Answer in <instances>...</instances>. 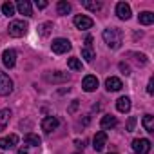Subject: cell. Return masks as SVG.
<instances>
[{"label":"cell","mask_w":154,"mask_h":154,"mask_svg":"<svg viewBox=\"0 0 154 154\" xmlns=\"http://www.w3.org/2000/svg\"><path fill=\"white\" fill-rule=\"evenodd\" d=\"M118 67H120V71H123V74H131V67H129L127 63H123V62H122Z\"/></svg>","instance_id":"29"},{"label":"cell","mask_w":154,"mask_h":154,"mask_svg":"<svg viewBox=\"0 0 154 154\" xmlns=\"http://www.w3.org/2000/svg\"><path fill=\"white\" fill-rule=\"evenodd\" d=\"M138 22L143 24V26H150V24L154 22V15H152L150 11H141V13L138 15Z\"/></svg>","instance_id":"18"},{"label":"cell","mask_w":154,"mask_h":154,"mask_svg":"<svg viewBox=\"0 0 154 154\" xmlns=\"http://www.w3.org/2000/svg\"><path fill=\"white\" fill-rule=\"evenodd\" d=\"M134 125H136V118L131 116L129 122H127V132H132V131H134Z\"/></svg>","instance_id":"28"},{"label":"cell","mask_w":154,"mask_h":154,"mask_svg":"<svg viewBox=\"0 0 154 154\" xmlns=\"http://www.w3.org/2000/svg\"><path fill=\"white\" fill-rule=\"evenodd\" d=\"M0 9H2V13L6 17H13L15 15V4H11V2H4Z\"/></svg>","instance_id":"27"},{"label":"cell","mask_w":154,"mask_h":154,"mask_svg":"<svg viewBox=\"0 0 154 154\" xmlns=\"http://www.w3.org/2000/svg\"><path fill=\"white\" fill-rule=\"evenodd\" d=\"M17 154H27V147H20Z\"/></svg>","instance_id":"33"},{"label":"cell","mask_w":154,"mask_h":154,"mask_svg":"<svg viewBox=\"0 0 154 154\" xmlns=\"http://www.w3.org/2000/svg\"><path fill=\"white\" fill-rule=\"evenodd\" d=\"M72 22H74V26L78 29H91L93 27V18H89L85 15H76L72 18Z\"/></svg>","instance_id":"9"},{"label":"cell","mask_w":154,"mask_h":154,"mask_svg":"<svg viewBox=\"0 0 154 154\" xmlns=\"http://www.w3.org/2000/svg\"><path fill=\"white\" fill-rule=\"evenodd\" d=\"M71 42L67 40V38H56V40H53V44H51V49H53V53H56V54H63V53H67V51H71Z\"/></svg>","instance_id":"4"},{"label":"cell","mask_w":154,"mask_h":154,"mask_svg":"<svg viewBox=\"0 0 154 154\" xmlns=\"http://www.w3.org/2000/svg\"><path fill=\"white\" fill-rule=\"evenodd\" d=\"M141 123H143V129L147 132H154V116L152 114H145L143 120H141Z\"/></svg>","instance_id":"21"},{"label":"cell","mask_w":154,"mask_h":154,"mask_svg":"<svg viewBox=\"0 0 154 154\" xmlns=\"http://www.w3.org/2000/svg\"><path fill=\"white\" fill-rule=\"evenodd\" d=\"M35 6H36L38 9H45V8H47V2H45V0H36Z\"/></svg>","instance_id":"30"},{"label":"cell","mask_w":154,"mask_h":154,"mask_svg":"<svg viewBox=\"0 0 154 154\" xmlns=\"http://www.w3.org/2000/svg\"><path fill=\"white\" fill-rule=\"evenodd\" d=\"M131 98L129 96H122V98H118V102H116V109L120 111V112H129L131 111Z\"/></svg>","instance_id":"17"},{"label":"cell","mask_w":154,"mask_h":154,"mask_svg":"<svg viewBox=\"0 0 154 154\" xmlns=\"http://www.w3.org/2000/svg\"><path fill=\"white\" fill-rule=\"evenodd\" d=\"M116 17L120 20H129L131 18V6L125 2H118L116 4Z\"/></svg>","instance_id":"12"},{"label":"cell","mask_w":154,"mask_h":154,"mask_svg":"<svg viewBox=\"0 0 154 154\" xmlns=\"http://www.w3.org/2000/svg\"><path fill=\"white\" fill-rule=\"evenodd\" d=\"M147 93H149V94H152V93H154V78H150V80H149V85H147Z\"/></svg>","instance_id":"31"},{"label":"cell","mask_w":154,"mask_h":154,"mask_svg":"<svg viewBox=\"0 0 154 154\" xmlns=\"http://www.w3.org/2000/svg\"><path fill=\"white\" fill-rule=\"evenodd\" d=\"M17 9L24 17H31L33 15V6H31L29 0H18V2H17Z\"/></svg>","instance_id":"14"},{"label":"cell","mask_w":154,"mask_h":154,"mask_svg":"<svg viewBox=\"0 0 154 154\" xmlns=\"http://www.w3.org/2000/svg\"><path fill=\"white\" fill-rule=\"evenodd\" d=\"M76 107H78V100H74V102L71 103V107H69V112H74V111H76Z\"/></svg>","instance_id":"32"},{"label":"cell","mask_w":154,"mask_h":154,"mask_svg":"<svg viewBox=\"0 0 154 154\" xmlns=\"http://www.w3.org/2000/svg\"><path fill=\"white\" fill-rule=\"evenodd\" d=\"M132 150L136 154H149L150 152V141L145 138H136L132 141Z\"/></svg>","instance_id":"5"},{"label":"cell","mask_w":154,"mask_h":154,"mask_svg":"<svg viewBox=\"0 0 154 154\" xmlns=\"http://www.w3.org/2000/svg\"><path fill=\"white\" fill-rule=\"evenodd\" d=\"M82 58H85V62H93L94 58H96V53H94V49L93 47H82Z\"/></svg>","instance_id":"24"},{"label":"cell","mask_w":154,"mask_h":154,"mask_svg":"<svg viewBox=\"0 0 154 154\" xmlns=\"http://www.w3.org/2000/svg\"><path fill=\"white\" fill-rule=\"evenodd\" d=\"M102 36H103V42L111 49H120L122 44H123V33L118 27H107V29H103Z\"/></svg>","instance_id":"1"},{"label":"cell","mask_w":154,"mask_h":154,"mask_svg":"<svg viewBox=\"0 0 154 154\" xmlns=\"http://www.w3.org/2000/svg\"><path fill=\"white\" fill-rule=\"evenodd\" d=\"M27 29H29V24H27L26 20H13V22H9V26H8V33H9V36H13V38H20V36L27 35Z\"/></svg>","instance_id":"2"},{"label":"cell","mask_w":154,"mask_h":154,"mask_svg":"<svg viewBox=\"0 0 154 154\" xmlns=\"http://www.w3.org/2000/svg\"><path fill=\"white\" fill-rule=\"evenodd\" d=\"M9 120H11V111L9 109H2L0 111V131H4L8 127Z\"/></svg>","instance_id":"19"},{"label":"cell","mask_w":154,"mask_h":154,"mask_svg":"<svg viewBox=\"0 0 154 154\" xmlns=\"http://www.w3.org/2000/svg\"><path fill=\"white\" fill-rule=\"evenodd\" d=\"M122 87H123V84H122V80H120V78H116V76H109V78L105 80V89H107L109 93L120 91Z\"/></svg>","instance_id":"13"},{"label":"cell","mask_w":154,"mask_h":154,"mask_svg":"<svg viewBox=\"0 0 154 154\" xmlns=\"http://www.w3.org/2000/svg\"><path fill=\"white\" fill-rule=\"evenodd\" d=\"M17 143H18V136L17 134H9L8 138H0V149H4V150L13 149Z\"/></svg>","instance_id":"15"},{"label":"cell","mask_w":154,"mask_h":154,"mask_svg":"<svg viewBox=\"0 0 154 154\" xmlns=\"http://www.w3.org/2000/svg\"><path fill=\"white\" fill-rule=\"evenodd\" d=\"M71 76L67 72H62V71H54L53 74H45V80L51 82V84H63V82H69Z\"/></svg>","instance_id":"7"},{"label":"cell","mask_w":154,"mask_h":154,"mask_svg":"<svg viewBox=\"0 0 154 154\" xmlns=\"http://www.w3.org/2000/svg\"><path fill=\"white\" fill-rule=\"evenodd\" d=\"M2 62H4L6 67L13 69L15 63H17V51H15V49H6V51L2 53Z\"/></svg>","instance_id":"10"},{"label":"cell","mask_w":154,"mask_h":154,"mask_svg":"<svg viewBox=\"0 0 154 154\" xmlns=\"http://www.w3.org/2000/svg\"><path fill=\"white\" fill-rule=\"evenodd\" d=\"M74 154H80V152H74Z\"/></svg>","instance_id":"36"},{"label":"cell","mask_w":154,"mask_h":154,"mask_svg":"<svg viewBox=\"0 0 154 154\" xmlns=\"http://www.w3.org/2000/svg\"><path fill=\"white\" fill-rule=\"evenodd\" d=\"M58 125H60V122H58V118H56V116H47V118H44V120H42V131H44V132H47V134H49V132H53Z\"/></svg>","instance_id":"11"},{"label":"cell","mask_w":154,"mask_h":154,"mask_svg":"<svg viewBox=\"0 0 154 154\" xmlns=\"http://www.w3.org/2000/svg\"><path fill=\"white\" fill-rule=\"evenodd\" d=\"M51 31H53V22H44V24L38 26V35L40 36H49Z\"/></svg>","instance_id":"23"},{"label":"cell","mask_w":154,"mask_h":154,"mask_svg":"<svg viewBox=\"0 0 154 154\" xmlns=\"http://www.w3.org/2000/svg\"><path fill=\"white\" fill-rule=\"evenodd\" d=\"M67 65H69V69H72V71H82V62L76 58V56L69 58V60H67Z\"/></svg>","instance_id":"26"},{"label":"cell","mask_w":154,"mask_h":154,"mask_svg":"<svg viewBox=\"0 0 154 154\" xmlns=\"http://www.w3.org/2000/svg\"><path fill=\"white\" fill-rule=\"evenodd\" d=\"M13 93V80L6 72L0 71V96H8Z\"/></svg>","instance_id":"3"},{"label":"cell","mask_w":154,"mask_h":154,"mask_svg":"<svg viewBox=\"0 0 154 154\" xmlns=\"http://www.w3.org/2000/svg\"><path fill=\"white\" fill-rule=\"evenodd\" d=\"M116 125H118V120H116V116H112V114H105V116L102 118V122H100V127H102L103 131L114 129Z\"/></svg>","instance_id":"16"},{"label":"cell","mask_w":154,"mask_h":154,"mask_svg":"<svg viewBox=\"0 0 154 154\" xmlns=\"http://www.w3.org/2000/svg\"><path fill=\"white\" fill-rule=\"evenodd\" d=\"M74 143H76V147H80V149H84V141H78V140H76Z\"/></svg>","instance_id":"34"},{"label":"cell","mask_w":154,"mask_h":154,"mask_svg":"<svg viewBox=\"0 0 154 154\" xmlns=\"http://www.w3.org/2000/svg\"><path fill=\"white\" fill-rule=\"evenodd\" d=\"M109 154H116V152H109Z\"/></svg>","instance_id":"35"},{"label":"cell","mask_w":154,"mask_h":154,"mask_svg":"<svg viewBox=\"0 0 154 154\" xmlns=\"http://www.w3.org/2000/svg\"><path fill=\"white\" fill-rule=\"evenodd\" d=\"M93 147H94V150L96 152H102L103 149H105V145H107V134H105V131H100V132H96L94 134V138H93Z\"/></svg>","instance_id":"6"},{"label":"cell","mask_w":154,"mask_h":154,"mask_svg":"<svg viewBox=\"0 0 154 154\" xmlns=\"http://www.w3.org/2000/svg\"><path fill=\"white\" fill-rule=\"evenodd\" d=\"M56 11H58V15H69L71 13V4L67 2V0H60V2L56 4Z\"/></svg>","instance_id":"22"},{"label":"cell","mask_w":154,"mask_h":154,"mask_svg":"<svg viewBox=\"0 0 154 154\" xmlns=\"http://www.w3.org/2000/svg\"><path fill=\"white\" fill-rule=\"evenodd\" d=\"M82 6H84L85 9H89V11H94V13L102 9V2H91V0H84Z\"/></svg>","instance_id":"25"},{"label":"cell","mask_w":154,"mask_h":154,"mask_svg":"<svg viewBox=\"0 0 154 154\" xmlns=\"http://www.w3.org/2000/svg\"><path fill=\"white\" fill-rule=\"evenodd\" d=\"M82 89H84L85 93L96 91V89H98V78H96V76H93V74H87L85 78H84V82H82Z\"/></svg>","instance_id":"8"},{"label":"cell","mask_w":154,"mask_h":154,"mask_svg":"<svg viewBox=\"0 0 154 154\" xmlns=\"http://www.w3.org/2000/svg\"><path fill=\"white\" fill-rule=\"evenodd\" d=\"M24 141H26L27 145H33V147H38V145L42 143V138H40L38 134H33V132H27V134L24 136Z\"/></svg>","instance_id":"20"}]
</instances>
